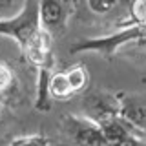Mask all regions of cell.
Segmentation results:
<instances>
[{
    "mask_svg": "<svg viewBox=\"0 0 146 146\" xmlns=\"http://www.w3.org/2000/svg\"><path fill=\"white\" fill-rule=\"evenodd\" d=\"M146 38V27L141 26H126L119 29L117 33L108 35V36H99V38H86L79 40L71 46V53H82V51H95L100 53L106 60H111L115 51L124 44H141Z\"/></svg>",
    "mask_w": 146,
    "mask_h": 146,
    "instance_id": "6da1fadb",
    "label": "cell"
},
{
    "mask_svg": "<svg viewBox=\"0 0 146 146\" xmlns=\"http://www.w3.org/2000/svg\"><path fill=\"white\" fill-rule=\"evenodd\" d=\"M38 29V0H27L24 11L15 18H0V36L15 38L20 49L26 48L29 38Z\"/></svg>",
    "mask_w": 146,
    "mask_h": 146,
    "instance_id": "7a4b0ae2",
    "label": "cell"
},
{
    "mask_svg": "<svg viewBox=\"0 0 146 146\" xmlns=\"http://www.w3.org/2000/svg\"><path fill=\"white\" fill-rule=\"evenodd\" d=\"M82 115L90 121H93L99 128L113 119L121 117V102L119 93L111 95L108 91H90L86 93L82 102Z\"/></svg>",
    "mask_w": 146,
    "mask_h": 146,
    "instance_id": "3957f363",
    "label": "cell"
},
{
    "mask_svg": "<svg viewBox=\"0 0 146 146\" xmlns=\"http://www.w3.org/2000/svg\"><path fill=\"white\" fill-rule=\"evenodd\" d=\"M62 131L75 146H108L102 130L84 115H64Z\"/></svg>",
    "mask_w": 146,
    "mask_h": 146,
    "instance_id": "277c9868",
    "label": "cell"
},
{
    "mask_svg": "<svg viewBox=\"0 0 146 146\" xmlns=\"http://www.w3.org/2000/svg\"><path fill=\"white\" fill-rule=\"evenodd\" d=\"M70 0H38V24L40 29L58 36L64 33L70 18Z\"/></svg>",
    "mask_w": 146,
    "mask_h": 146,
    "instance_id": "5b68a950",
    "label": "cell"
},
{
    "mask_svg": "<svg viewBox=\"0 0 146 146\" xmlns=\"http://www.w3.org/2000/svg\"><path fill=\"white\" fill-rule=\"evenodd\" d=\"M121 117L133 133L146 143V95L119 93Z\"/></svg>",
    "mask_w": 146,
    "mask_h": 146,
    "instance_id": "8992f818",
    "label": "cell"
},
{
    "mask_svg": "<svg viewBox=\"0 0 146 146\" xmlns=\"http://www.w3.org/2000/svg\"><path fill=\"white\" fill-rule=\"evenodd\" d=\"M27 62L36 70L42 68H51L55 66V57H53V36L44 29H38L36 33L29 38L26 48L22 49Z\"/></svg>",
    "mask_w": 146,
    "mask_h": 146,
    "instance_id": "52a82bcc",
    "label": "cell"
},
{
    "mask_svg": "<svg viewBox=\"0 0 146 146\" xmlns=\"http://www.w3.org/2000/svg\"><path fill=\"white\" fill-rule=\"evenodd\" d=\"M18 95V75L15 68L4 58H0V102L9 104Z\"/></svg>",
    "mask_w": 146,
    "mask_h": 146,
    "instance_id": "ba28073f",
    "label": "cell"
},
{
    "mask_svg": "<svg viewBox=\"0 0 146 146\" xmlns=\"http://www.w3.org/2000/svg\"><path fill=\"white\" fill-rule=\"evenodd\" d=\"M73 90L70 86V80L66 77V71H55L49 79V97L51 100H68L73 97Z\"/></svg>",
    "mask_w": 146,
    "mask_h": 146,
    "instance_id": "9c48e42d",
    "label": "cell"
},
{
    "mask_svg": "<svg viewBox=\"0 0 146 146\" xmlns=\"http://www.w3.org/2000/svg\"><path fill=\"white\" fill-rule=\"evenodd\" d=\"M66 71V77L70 80V86L73 90V93H82L86 91V88L90 86V73H88V68L84 64H75V66L68 68Z\"/></svg>",
    "mask_w": 146,
    "mask_h": 146,
    "instance_id": "30bf717a",
    "label": "cell"
},
{
    "mask_svg": "<svg viewBox=\"0 0 146 146\" xmlns=\"http://www.w3.org/2000/svg\"><path fill=\"white\" fill-rule=\"evenodd\" d=\"M128 26L146 27V0H131L130 2V22Z\"/></svg>",
    "mask_w": 146,
    "mask_h": 146,
    "instance_id": "8fae6325",
    "label": "cell"
},
{
    "mask_svg": "<svg viewBox=\"0 0 146 146\" xmlns=\"http://www.w3.org/2000/svg\"><path fill=\"white\" fill-rule=\"evenodd\" d=\"M27 0H0V18H15L24 11Z\"/></svg>",
    "mask_w": 146,
    "mask_h": 146,
    "instance_id": "7c38bea8",
    "label": "cell"
},
{
    "mask_svg": "<svg viewBox=\"0 0 146 146\" xmlns=\"http://www.w3.org/2000/svg\"><path fill=\"white\" fill-rule=\"evenodd\" d=\"M9 146H49V139L44 133H31L20 135L9 143Z\"/></svg>",
    "mask_w": 146,
    "mask_h": 146,
    "instance_id": "4fadbf2b",
    "label": "cell"
},
{
    "mask_svg": "<svg viewBox=\"0 0 146 146\" xmlns=\"http://www.w3.org/2000/svg\"><path fill=\"white\" fill-rule=\"evenodd\" d=\"M119 2L121 0H86L88 9L93 15H99V17H104L108 13H111L119 6Z\"/></svg>",
    "mask_w": 146,
    "mask_h": 146,
    "instance_id": "5bb4252c",
    "label": "cell"
},
{
    "mask_svg": "<svg viewBox=\"0 0 146 146\" xmlns=\"http://www.w3.org/2000/svg\"><path fill=\"white\" fill-rule=\"evenodd\" d=\"M4 121H6V104L0 102V128L4 126Z\"/></svg>",
    "mask_w": 146,
    "mask_h": 146,
    "instance_id": "9a60e30c",
    "label": "cell"
}]
</instances>
